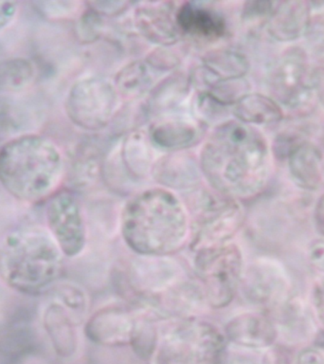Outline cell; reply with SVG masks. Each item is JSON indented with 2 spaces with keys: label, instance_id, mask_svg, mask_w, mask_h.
I'll list each match as a JSON object with an SVG mask.
<instances>
[{
  "label": "cell",
  "instance_id": "cell-1",
  "mask_svg": "<svg viewBox=\"0 0 324 364\" xmlns=\"http://www.w3.org/2000/svg\"><path fill=\"white\" fill-rule=\"evenodd\" d=\"M198 162L207 187L239 201L263 193L272 176L271 147L266 136L237 119L212 131Z\"/></svg>",
  "mask_w": 324,
  "mask_h": 364
},
{
  "label": "cell",
  "instance_id": "cell-2",
  "mask_svg": "<svg viewBox=\"0 0 324 364\" xmlns=\"http://www.w3.org/2000/svg\"><path fill=\"white\" fill-rule=\"evenodd\" d=\"M119 233L134 255H173L189 241L186 205L178 193L166 188L139 191L119 212Z\"/></svg>",
  "mask_w": 324,
  "mask_h": 364
},
{
  "label": "cell",
  "instance_id": "cell-3",
  "mask_svg": "<svg viewBox=\"0 0 324 364\" xmlns=\"http://www.w3.org/2000/svg\"><path fill=\"white\" fill-rule=\"evenodd\" d=\"M65 257L48 229L20 228L0 242V280L23 294H40L55 286Z\"/></svg>",
  "mask_w": 324,
  "mask_h": 364
},
{
  "label": "cell",
  "instance_id": "cell-4",
  "mask_svg": "<svg viewBox=\"0 0 324 364\" xmlns=\"http://www.w3.org/2000/svg\"><path fill=\"white\" fill-rule=\"evenodd\" d=\"M63 173L61 153L44 136H18L0 148V184L18 200L48 198L61 183Z\"/></svg>",
  "mask_w": 324,
  "mask_h": 364
},
{
  "label": "cell",
  "instance_id": "cell-5",
  "mask_svg": "<svg viewBox=\"0 0 324 364\" xmlns=\"http://www.w3.org/2000/svg\"><path fill=\"white\" fill-rule=\"evenodd\" d=\"M223 329L201 317L164 320L150 364H223Z\"/></svg>",
  "mask_w": 324,
  "mask_h": 364
},
{
  "label": "cell",
  "instance_id": "cell-6",
  "mask_svg": "<svg viewBox=\"0 0 324 364\" xmlns=\"http://www.w3.org/2000/svg\"><path fill=\"white\" fill-rule=\"evenodd\" d=\"M184 202L190 218L187 245L193 252L235 240L244 226L246 213L241 201L209 187L190 191Z\"/></svg>",
  "mask_w": 324,
  "mask_h": 364
},
{
  "label": "cell",
  "instance_id": "cell-7",
  "mask_svg": "<svg viewBox=\"0 0 324 364\" xmlns=\"http://www.w3.org/2000/svg\"><path fill=\"white\" fill-rule=\"evenodd\" d=\"M193 253V272L210 309H226L238 296L247 263L243 247L233 240Z\"/></svg>",
  "mask_w": 324,
  "mask_h": 364
},
{
  "label": "cell",
  "instance_id": "cell-8",
  "mask_svg": "<svg viewBox=\"0 0 324 364\" xmlns=\"http://www.w3.org/2000/svg\"><path fill=\"white\" fill-rule=\"evenodd\" d=\"M292 295V281L278 259L261 256L247 262L238 296L252 309L272 312Z\"/></svg>",
  "mask_w": 324,
  "mask_h": 364
},
{
  "label": "cell",
  "instance_id": "cell-9",
  "mask_svg": "<svg viewBox=\"0 0 324 364\" xmlns=\"http://www.w3.org/2000/svg\"><path fill=\"white\" fill-rule=\"evenodd\" d=\"M115 85L99 76L85 77L70 88L65 111L70 121L82 129L96 131L109 124L119 107Z\"/></svg>",
  "mask_w": 324,
  "mask_h": 364
},
{
  "label": "cell",
  "instance_id": "cell-10",
  "mask_svg": "<svg viewBox=\"0 0 324 364\" xmlns=\"http://www.w3.org/2000/svg\"><path fill=\"white\" fill-rule=\"evenodd\" d=\"M273 99L291 110H303L315 101L314 70L306 51L292 47L284 50L270 74Z\"/></svg>",
  "mask_w": 324,
  "mask_h": 364
},
{
  "label": "cell",
  "instance_id": "cell-11",
  "mask_svg": "<svg viewBox=\"0 0 324 364\" xmlns=\"http://www.w3.org/2000/svg\"><path fill=\"white\" fill-rule=\"evenodd\" d=\"M185 277L183 267L171 255H134L127 262L122 276L125 289L128 293H132L138 306H146Z\"/></svg>",
  "mask_w": 324,
  "mask_h": 364
},
{
  "label": "cell",
  "instance_id": "cell-12",
  "mask_svg": "<svg viewBox=\"0 0 324 364\" xmlns=\"http://www.w3.org/2000/svg\"><path fill=\"white\" fill-rule=\"evenodd\" d=\"M48 232L65 257L84 255L88 244V227L84 210L75 195L63 191L48 201L45 212Z\"/></svg>",
  "mask_w": 324,
  "mask_h": 364
},
{
  "label": "cell",
  "instance_id": "cell-13",
  "mask_svg": "<svg viewBox=\"0 0 324 364\" xmlns=\"http://www.w3.org/2000/svg\"><path fill=\"white\" fill-rule=\"evenodd\" d=\"M139 320V307L109 304L88 316L84 323V332L91 343L98 346H130Z\"/></svg>",
  "mask_w": 324,
  "mask_h": 364
},
{
  "label": "cell",
  "instance_id": "cell-14",
  "mask_svg": "<svg viewBox=\"0 0 324 364\" xmlns=\"http://www.w3.org/2000/svg\"><path fill=\"white\" fill-rule=\"evenodd\" d=\"M269 314L277 329L278 341L286 346L306 347L320 329L308 299L301 296L290 295Z\"/></svg>",
  "mask_w": 324,
  "mask_h": 364
},
{
  "label": "cell",
  "instance_id": "cell-15",
  "mask_svg": "<svg viewBox=\"0 0 324 364\" xmlns=\"http://www.w3.org/2000/svg\"><path fill=\"white\" fill-rule=\"evenodd\" d=\"M222 329L230 346L270 349L278 341L271 315L261 310L250 309L239 312L230 317Z\"/></svg>",
  "mask_w": 324,
  "mask_h": 364
},
{
  "label": "cell",
  "instance_id": "cell-16",
  "mask_svg": "<svg viewBox=\"0 0 324 364\" xmlns=\"http://www.w3.org/2000/svg\"><path fill=\"white\" fill-rule=\"evenodd\" d=\"M147 307L164 320L201 317L210 309L203 287L187 276L153 298Z\"/></svg>",
  "mask_w": 324,
  "mask_h": 364
},
{
  "label": "cell",
  "instance_id": "cell-17",
  "mask_svg": "<svg viewBox=\"0 0 324 364\" xmlns=\"http://www.w3.org/2000/svg\"><path fill=\"white\" fill-rule=\"evenodd\" d=\"M173 2H141L134 11V25L139 33L153 44L171 46L178 40Z\"/></svg>",
  "mask_w": 324,
  "mask_h": 364
},
{
  "label": "cell",
  "instance_id": "cell-18",
  "mask_svg": "<svg viewBox=\"0 0 324 364\" xmlns=\"http://www.w3.org/2000/svg\"><path fill=\"white\" fill-rule=\"evenodd\" d=\"M43 326L59 357L75 355L79 346L78 327L82 326L67 309L53 300L43 313Z\"/></svg>",
  "mask_w": 324,
  "mask_h": 364
},
{
  "label": "cell",
  "instance_id": "cell-19",
  "mask_svg": "<svg viewBox=\"0 0 324 364\" xmlns=\"http://www.w3.org/2000/svg\"><path fill=\"white\" fill-rule=\"evenodd\" d=\"M176 22L179 33L207 41L222 38L227 31L220 14L196 2H185L176 9Z\"/></svg>",
  "mask_w": 324,
  "mask_h": 364
},
{
  "label": "cell",
  "instance_id": "cell-20",
  "mask_svg": "<svg viewBox=\"0 0 324 364\" xmlns=\"http://www.w3.org/2000/svg\"><path fill=\"white\" fill-rule=\"evenodd\" d=\"M158 186L173 191H193L201 178L200 167L195 159L185 154L176 153L155 162L152 173Z\"/></svg>",
  "mask_w": 324,
  "mask_h": 364
},
{
  "label": "cell",
  "instance_id": "cell-21",
  "mask_svg": "<svg viewBox=\"0 0 324 364\" xmlns=\"http://www.w3.org/2000/svg\"><path fill=\"white\" fill-rule=\"evenodd\" d=\"M311 5L306 1L277 3L267 23L270 36L279 42L290 43L300 39L311 22Z\"/></svg>",
  "mask_w": 324,
  "mask_h": 364
},
{
  "label": "cell",
  "instance_id": "cell-22",
  "mask_svg": "<svg viewBox=\"0 0 324 364\" xmlns=\"http://www.w3.org/2000/svg\"><path fill=\"white\" fill-rule=\"evenodd\" d=\"M290 178L301 190L313 192L324 181L323 156L320 150L310 142H301L288 154Z\"/></svg>",
  "mask_w": 324,
  "mask_h": 364
},
{
  "label": "cell",
  "instance_id": "cell-23",
  "mask_svg": "<svg viewBox=\"0 0 324 364\" xmlns=\"http://www.w3.org/2000/svg\"><path fill=\"white\" fill-rule=\"evenodd\" d=\"M202 67L207 88L217 82L243 79L249 70V62L237 50L220 48L207 53Z\"/></svg>",
  "mask_w": 324,
  "mask_h": 364
},
{
  "label": "cell",
  "instance_id": "cell-24",
  "mask_svg": "<svg viewBox=\"0 0 324 364\" xmlns=\"http://www.w3.org/2000/svg\"><path fill=\"white\" fill-rule=\"evenodd\" d=\"M233 113L237 121L254 127L276 124L284 118L281 105L260 93L244 94L233 105Z\"/></svg>",
  "mask_w": 324,
  "mask_h": 364
},
{
  "label": "cell",
  "instance_id": "cell-25",
  "mask_svg": "<svg viewBox=\"0 0 324 364\" xmlns=\"http://www.w3.org/2000/svg\"><path fill=\"white\" fill-rule=\"evenodd\" d=\"M195 125L184 121H164L156 122L149 130L152 144L163 149L178 151L193 144L198 138Z\"/></svg>",
  "mask_w": 324,
  "mask_h": 364
},
{
  "label": "cell",
  "instance_id": "cell-26",
  "mask_svg": "<svg viewBox=\"0 0 324 364\" xmlns=\"http://www.w3.org/2000/svg\"><path fill=\"white\" fill-rule=\"evenodd\" d=\"M149 136L144 132H135L128 136L124 142V162L133 176L144 178L152 173L153 161Z\"/></svg>",
  "mask_w": 324,
  "mask_h": 364
},
{
  "label": "cell",
  "instance_id": "cell-27",
  "mask_svg": "<svg viewBox=\"0 0 324 364\" xmlns=\"http://www.w3.org/2000/svg\"><path fill=\"white\" fill-rule=\"evenodd\" d=\"M34 78V67L27 59L0 62V91L16 92L27 87Z\"/></svg>",
  "mask_w": 324,
  "mask_h": 364
},
{
  "label": "cell",
  "instance_id": "cell-28",
  "mask_svg": "<svg viewBox=\"0 0 324 364\" xmlns=\"http://www.w3.org/2000/svg\"><path fill=\"white\" fill-rule=\"evenodd\" d=\"M54 287V300L61 304L82 326H84L90 310V297L87 291L79 284L70 282L56 284Z\"/></svg>",
  "mask_w": 324,
  "mask_h": 364
},
{
  "label": "cell",
  "instance_id": "cell-29",
  "mask_svg": "<svg viewBox=\"0 0 324 364\" xmlns=\"http://www.w3.org/2000/svg\"><path fill=\"white\" fill-rule=\"evenodd\" d=\"M151 78L144 63L136 61L122 68L115 78V87L119 95L134 97L144 93Z\"/></svg>",
  "mask_w": 324,
  "mask_h": 364
},
{
  "label": "cell",
  "instance_id": "cell-30",
  "mask_svg": "<svg viewBox=\"0 0 324 364\" xmlns=\"http://www.w3.org/2000/svg\"><path fill=\"white\" fill-rule=\"evenodd\" d=\"M223 364H278L273 348H246L227 344Z\"/></svg>",
  "mask_w": 324,
  "mask_h": 364
},
{
  "label": "cell",
  "instance_id": "cell-31",
  "mask_svg": "<svg viewBox=\"0 0 324 364\" xmlns=\"http://www.w3.org/2000/svg\"><path fill=\"white\" fill-rule=\"evenodd\" d=\"M278 2L253 1L247 2L243 9L244 21L250 23L260 22L261 20H269Z\"/></svg>",
  "mask_w": 324,
  "mask_h": 364
},
{
  "label": "cell",
  "instance_id": "cell-32",
  "mask_svg": "<svg viewBox=\"0 0 324 364\" xmlns=\"http://www.w3.org/2000/svg\"><path fill=\"white\" fill-rule=\"evenodd\" d=\"M308 301L320 327L324 329V275H318L309 289Z\"/></svg>",
  "mask_w": 324,
  "mask_h": 364
},
{
  "label": "cell",
  "instance_id": "cell-33",
  "mask_svg": "<svg viewBox=\"0 0 324 364\" xmlns=\"http://www.w3.org/2000/svg\"><path fill=\"white\" fill-rule=\"evenodd\" d=\"M306 257L310 267L320 275H324V238L315 236L307 244Z\"/></svg>",
  "mask_w": 324,
  "mask_h": 364
},
{
  "label": "cell",
  "instance_id": "cell-34",
  "mask_svg": "<svg viewBox=\"0 0 324 364\" xmlns=\"http://www.w3.org/2000/svg\"><path fill=\"white\" fill-rule=\"evenodd\" d=\"M292 364H324V350L318 347H303L296 354Z\"/></svg>",
  "mask_w": 324,
  "mask_h": 364
},
{
  "label": "cell",
  "instance_id": "cell-35",
  "mask_svg": "<svg viewBox=\"0 0 324 364\" xmlns=\"http://www.w3.org/2000/svg\"><path fill=\"white\" fill-rule=\"evenodd\" d=\"M313 226L317 236L324 238V193L315 202L313 210Z\"/></svg>",
  "mask_w": 324,
  "mask_h": 364
},
{
  "label": "cell",
  "instance_id": "cell-36",
  "mask_svg": "<svg viewBox=\"0 0 324 364\" xmlns=\"http://www.w3.org/2000/svg\"><path fill=\"white\" fill-rule=\"evenodd\" d=\"M153 67L159 68H175L178 65V59L173 55H170L166 53H155L151 55L149 61H148Z\"/></svg>",
  "mask_w": 324,
  "mask_h": 364
},
{
  "label": "cell",
  "instance_id": "cell-37",
  "mask_svg": "<svg viewBox=\"0 0 324 364\" xmlns=\"http://www.w3.org/2000/svg\"><path fill=\"white\" fill-rule=\"evenodd\" d=\"M17 11L16 2L0 1V30L14 19Z\"/></svg>",
  "mask_w": 324,
  "mask_h": 364
},
{
  "label": "cell",
  "instance_id": "cell-38",
  "mask_svg": "<svg viewBox=\"0 0 324 364\" xmlns=\"http://www.w3.org/2000/svg\"><path fill=\"white\" fill-rule=\"evenodd\" d=\"M314 84L315 96L320 97L324 102V73L321 70H314Z\"/></svg>",
  "mask_w": 324,
  "mask_h": 364
},
{
  "label": "cell",
  "instance_id": "cell-39",
  "mask_svg": "<svg viewBox=\"0 0 324 364\" xmlns=\"http://www.w3.org/2000/svg\"><path fill=\"white\" fill-rule=\"evenodd\" d=\"M323 179H324V159H323Z\"/></svg>",
  "mask_w": 324,
  "mask_h": 364
}]
</instances>
